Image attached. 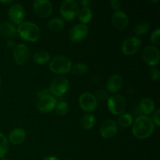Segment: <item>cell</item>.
Segmentation results:
<instances>
[{"label": "cell", "instance_id": "1", "mask_svg": "<svg viewBox=\"0 0 160 160\" xmlns=\"http://www.w3.org/2000/svg\"><path fill=\"white\" fill-rule=\"evenodd\" d=\"M154 131V123L149 117L141 115L135 119L132 127V133L138 139H145L149 137Z\"/></svg>", "mask_w": 160, "mask_h": 160}, {"label": "cell", "instance_id": "2", "mask_svg": "<svg viewBox=\"0 0 160 160\" xmlns=\"http://www.w3.org/2000/svg\"><path fill=\"white\" fill-rule=\"evenodd\" d=\"M17 34L25 41L36 42L41 35L40 29L34 23L31 21H24L20 23L17 28Z\"/></svg>", "mask_w": 160, "mask_h": 160}, {"label": "cell", "instance_id": "3", "mask_svg": "<svg viewBox=\"0 0 160 160\" xmlns=\"http://www.w3.org/2000/svg\"><path fill=\"white\" fill-rule=\"evenodd\" d=\"M72 62L65 56H57L49 62V68L52 72L58 74H65L70 71Z\"/></svg>", "mask_w": 160, "mask_h": 160}, {"label": "cell", "instance_id": "4", "mask_svg": "<svg viewBox=\"0 0 160 160\" xmlns=\"http://www.w3.org/2000/svg\"><path fill=\"white\" fill-rule=\"evenodd\" d=\"M79 6L75 0H65L61 3L60 13L62 19L72 20L78 16Z\"/></svg>", "mask_w": 160, "mask_h": 160}, {"label": "cell", "instance_id": "5", "mask_svg": "<svg viewBox=\"0 0 160 160\" xmlns=\"http://www.w3.org/2000/svg\"><path fill=\"white\" fill-rule=\"evenodd\" d=\"M126 100L120 95H111L107 99L108 109L114 115L123 113L126 109Z\"/></svg>", "mask_w": 160, "mask_h": 160}, {"label": "cell", "instance_id": "6", "mask_svg": "<svg viewBox=\"0 0 160 160\" xmlns=\"http://www.w3.org/2000/svg\"><path fill=\"white\" fill-rule=\"evenodd\" d=\"M70 84L65 77H57L52 81L49 86V92L56 96H61L68 91Z\"/></svg>", "mask_w": 160, "mask_h": 160}, {"label": "cell", "instance_id": "7", "mask_svg": "<svg viewBox=\"0 0 160 160\" xmlns=\"http://www.w3.org/2000/svg\"><path fill=\"white\" fill-rule=\"evenodd\" d=\"M143 59L148 66L156 67L159 64L160 53L157 47L154 45H148L145 47L142 52Z\"/></svg>", "mask_w": 160, "mask_h": 160}, {"label": "cell", "instance_id": "8", "mask_svg": "<svg viewBox=\"0 0 160 160\" xmlns=\"http://www.w3.org/2000/svg\"><path fill=\"white\" fill-rule=\"evenodd\" d=\"M31 51L29 47L25 44H19L16 45L13 49V58L16 63L18 65H23L30 59Z\"/></svg>", "mask_w": 160, "mask_h": 160}, {"label": "cell", "instance_id": "9", "mask_svg": "<svg viewBox=\"0 0 160 160\" xmlns=\"http://www.w3.org/2000/svg\"><path fill=\"white\" fill-rule=\"evenodd\" d=\"M33 8L35 13L42 18L49 17L52 12V5L48 0H35L33 2Z\"/></svg>", "mask_w": 160, "mask_h": 160}, {"label": "cell", "instance_id": "10", "mask_svg": "<svg viewBox=\"0 0 160 160\" xmlns=\"http://www.w3.org/2000/svg\"><path fill=\"white\" fill-rule=\"evenodd\" d=\"M79 105L83 110L92 112L97 107V99L95 95L90 92H84L79 97Z\"/></svg>", "mask_w": 160, "mask_h": 160}, {"label": "cell", "instance_id": "11", "mask_svg": "<svg viewBox=\"0 0 160 160\" xmlns=\"http://www.w3.org/2000/svg\"><path fill=\"white\" fill-rule=\"evenodd\" d=\"M142 47V41L137 37H130L122 44V52L125 55H134Z\"/></svg>", "mask_w": 160, "mask_h": 160}, {"label": "cell", "instance_id": "12", "mask_svg": "<svg viewBox=\"0 0 160 160\" xmlns=\"http://www.w3.org/2000/svg\"><path fill=\"white\" fill-rule=\"evenodd\" d=\"M57 100L51 95L39 98L37 102V108L42 112H49L56 108Z\"/></svg>", "mask_w": 160, "mask_h": 160}, {"label": "cell", "instance_id": "13", "mask_svg": "<svg viewBox=\"0 0 160 160\" xmlns=\"http://www.w3.org/2000/svg\"><path fill=\"white\" fill-rule=\"evenodd\" d=\"M118 126L115 120H106L100 126V134L104 138H111L117 134Z\"/></svg>", "mask_w": 160, "mask_h": 160}, {"label": "cell", "instance_id": "14", "mask_svg": "<svg viewBox=\"0 0 160 160\" xmlns=\"http://www.w3.org/2000/svg\"><path fill=\"white\" fill-rule=\"evenodd\" d=\"M8 16L11 21L15 23H21L25 17V9L23 6L19 3H15L9 7Z\"/></svg>", "mask_w": 160, "mask_h": 160}, {"label": "cell", "instance_id": "15", "mask_svg": "<svg viewBox=\"0 0 160 160\" xmlns=\"http://www.w3.org/2000/svg\"><path fill=\"white\" fill-rule=\"evenodd\" d=\"M88 34V28L84 23H78L70 30V38L73 42H80Z\"/></svg>", "mask_w": 160, "mask_h": 160}, {"label": "cell", "instance_id": "16", "mask_svg": "<svg viewBox=\"0 0 160 160\" xmlns=\"http://www.w3.org/2000/svg\"><path fill=\"white\" fill-rule=\"evenodd\" d=\"M129 19L126 12L123 10H117L112 16V23L116 28L123 30L128 26Z\"/></svg>", "mask_w": 160, "mask_h": 160}, {"label": "cell", "instance_id": "17", "mask_svg": "<svg viewBox=\"0 0 160 160\" xmlns=\"http://www.w3.org/2000/svg\"><path fill=\"white\" fill-rule=\"evenodd\" d=\"M123 85V78L119 74H113L108 79L106 82V88L112 93L118 92Z\"/></svg>", "mask_w": 160, "mask_h": 160}, {"label": "cell", "instance_id": "18", "mask_svg": "<svg viewBox=\"0 0 160 160\" xmlns=\"http://www.w3.org/2000/svg\"><path fill=\"white\" fill-rule=\"evenodd\" d=\"M26 138L25 131L22 128H15L9 134V140L12 145H20L23 143Z\"/></svg>", "mask_w": 160, "mask_h": 160}, {"label": "cell", "instance_id": "19", "mask_svg": "<svg viewBox=\"0 0 160 160\" xmlns=\"http://www.w3.org/2000/svg\"><path fill=\"white\" fill-rule=\"evenodd\" d=\"M139 108H140V110L145 116H147L154 112L156 105H155L154 101L152 98H144L139 102Z\"/></svg>", "mask_w": 160, "mask_h": 160}, {"label": "cell", "instance_id": "20", "mask_svg": "<svg viewBox=\"0 0 160 160\" xmlns=\"http://www.w3.org/2000/svg\"><path fill=\"white\" fill-rule=\"evenodd\" d=\"M0 34L8 38H13L17 34V28L9 22H3L0 23Z\"/></svg>", "mask_w": 160, "mask_h": 160}, {"label": "cell", "instance_id": "21", "mask_svg": "<svg viewBox=\"0 0 160 160\" xmlns=\"http://www.w3.org/2000/svg\"><path fill=\"white\" fill-rule=\"evenodd\" d=\"M64 25H65V20H64V19L59 17H56L51 19L48 23V28L52 31H54V32H58V31H61L63 28Z\"/></svg>", "mask_w": 160, "mask_h": 160}, {"label": "cell", "instance_id": "22", "mask_svg": "<svg viewBox=\"0 0 160 160\" xmlns=\"http://www.w3.org/2000/svg\"><path fill=\"white\" fill-rule=\"evenodd\" d=\"M50 59V54L45 50H41V51L37 52L33 56V60L36 63L43 65L45 64Z\"/></svg>", "mask_w": 160, "mask_h": 160}, {"label": "cell", "instance_id": "23", "mask_svg": "<svg viewBox=\"0 0 160 160\" xmlns=\"http://www.w3.org/2000/svg\"><path fill=\"white\" fill-rule=\"evenodd\" d=\"M81 124L84 129H92L95 124V117L91 113H85L81 117Z\"/></svg>", "mask_w": 160, "mask_h": 160}, {"label": "cell", "instance_id": "24", "mask_svg": "<svg viewBox=\"0 0 160 160\" xmlns=\"http://www.w3.org/2000/svg\"><path fill=\"white\" fill-rule=\"evenodd\" d=\"M78 19L81 22H82L84 24L88 23L92 18V12L90 8L83 7L78 11Z\"/></svg>", "mask_w": 160, "mask_h": 160}, {"label": "cell", "instance_id": "25", "mask_svg": "<svg viewBox=\"0 0 160 160\" xmlns=\"http://www.w3.org/2000/svg\"><path fill=\"white\" fill-rule=\"evenodd\" d=\"M133 116L131 114L128 113V112H123V113L120 114V117H118V122L119 125H120L123 128H128V127L131 126L133 123Z\"/></svg>", "mask_w": 160, "mask_h": 160}, {"label": "cell", "instance_id": "26", "mask_svg": "<svg viewBox=\"0 0 160 160\" xmlns=\"http://www.w3.org/2000/svg\"><path fill=\"white\" fill-rule=\"evenodd\" d=\"M88 66L83 62H79L77 63L71 67V73L75 76H82L84 73H87L88 71Z\"/></svg>", "mask_w": 160, "mask_h": 160}, {"label": "cell", "instance_id": "27", "mask_svg": "<svg viewBox=\"0 0 160 160\" xmlns=\"http://www.w3.org/2000/svg\"><path fill=\"white\" fill-rule=\"evenodd\" d=\"M9 149V143L6 136L0 133V159H2Z\"/></svg>", "mask_w": 160, "mask_h": 160}, {"label": "cell", "instance_id": "28", "mask_svg": "<svg viewBox=\"0 0 160 160\" xmlns=\"http://www.w3.org/2000/svg\"><path fill=\"white\" fill-rule=\"evenodd\" d=\"M150 28V24L148 22H140L134 27V33L136 35H143L146 34Z\"/></svg>", "mask_w": 160, "mask_h": 160}, {"label": "cell", "instance_id": "29", "mask_svg": "<svg viewBox=\"0 0 160 160\" xmlns=\"http://www.w3.org/2000/svg\"><path fill=\"white\" fill-rule=\"evenodd\" d=\"M56 112L59 116H64L68 112L69 106L66 102L61 101L58 102L56 106Z\"/></svg>", "mask_w": 160, "mask_h": 160}, {"label": "cell", "instance_id": "30", "mask_svg": "<svg viewBox=\"0 0 160 160\" xmlns=\"http://www.w3.org/2000/svg\"><path fill=\"white\" fill-rule=\"evenodd\" d=\"M94 95H95V98L97 100H100V101H106L109 98L107 92L104 89H98V90H96Z\"/></svg>", "mask_w": 160, "mask_h": 160}, {"label": "cell", "instance_id": "31", "mask_svg": "<svg viewBox=\"0 0 160 160\" xmlns=\"http://www.w3.org/2000/svg\"><path fill=\"white\" fill-rule=\"evenodd\" d=\"M159 34H160L159 28H157V29H156L152 33L151 36H150V40H151L152 43H153L156 45H159Z\"/></svg>", "mask_w": 160, "mask_h": 160}, {"label": "cell", "instance_id": "32", "mask_svg": "<svg viewBox=\"0 0 160 160\" xmlns=\"http://www.w3.org/2000/svg\"><path fill=\"white\" fill-rule=\"evenodd\" d=\"M150 76H151L152 79L154 81H158L160 78V72L159 68L157 67H153L152 69L151 72H150Z\"/></svg>", "mask_w": 160, "mask_h": 160}, {"label": "cell", "instance_id": "33", "mask_svg": "<svg viewBox=\"0 0 160 160\" xmlns=\"http://www.w3.org/2000/svg\"><path fill=\"white\" fill-rule=\"evenodd\" d=\"M153 123L156 126H160V109H158L155 111L154 115H153Z\"/></svg>", "mask_w": 160, "mask_h": 160}, {"label": "cell", "instance_id": "34", "mask_svg": "<svg viewBox=\"0 0 160 160\" xmlns=\"http://www.w3.org/2000/svg\"><path fill=\"white\" fill-rule=\"evenodd\" d=\"M109 5H110V6L112 9H115V10L117 11L120 9V6H121V2H120V1H119V0H111V1L109 2Z\"/></svg>", "mask_w": 160, "mask_h": 160}, {"label": "cell", "instance_id": "35", "mask_svg": "<svg viewBox=\"0 0 160 160\" xmlns=\"http://www.w3.org/2000/svg\"><path fill=\"white\" fill-rule=\"evenodd\" d=\"M49 89H46V88H45V89H42V90H41V91H39L38 92V98H42V97H43V96H45V95H49Z\"/></svg>", "mask_w": 160, "mask_h": 160}, {"label": "cell", "instance_id": "36", "mask_svg": "<svg viewBox=\"0 0 160 160\" xmlns=\"http://www.w3.org/2000/svg\"><path fill=\"white\" fill-rule=\"evenodd\" d=\"M81 4L84 7H87V8H90V6L92 4V2L89 1V0H82L81 2Z\"/></svg>", "mask_w": 160, "mask_h": 160}, {"label": "cell", "instance_id": "37", "mask_svg": "<svg viewBox=\"0 0 160 160\" xmlns=\"http://www.w3.org/2000/svg\"><path fill=\"white\" fill-rule=\"evenodd\" d=\"M6 44H7L8 46L10 47V48H12V47H14V48H15V46H16L15 42H14L12 39H10V38L8 39V40L6 41Z\"/></svg>", "mask_w": 160, "mask_h": 160}, {"label": "cell", "instance_id": "38", "mask_svg": "<svg viewBox=\"0 0 160 160\" xmlns=\"http://www.w3.org/2000/svg\"><path fill=\"white\" fill-rule=\"evenodd\" d=\"M42 160H59L57 157H55V156H48V157H45V159Z\"/></svg>", "mask_w": 160, "mask_h": 160}, {"label": "cell", "instance_id": "39", "mask_svg": "<svg viewBox=\"0 0 160 160\" xmlns=\"http://www.w3.org/2000/svg\"><path fill=\"white\" fill-rule=\"evenodd\" d=\"M0 2H2V3H11L12 1L11 0H9V1H0Z\"/></svg>", "mask_w": 160, "mask_h": 160}, {"label": "cell", "instance_id": "40", "mask_svg": "<svg viewBox=\"0 0 160 160\" xmlns=\"http://www.w3.org/2000/svg\"><path fill=\"white\" fill-rule=\"evenodd\" d=\"M2 160H9V159H2Z\"/></svg>", "mask_w": 160, "mask_h": 160}, {"label": "cell", "instance_id": "41", "mask_svg": "<svg viewBox=\"0 0 160 160\" xmlns=\"http://www.w3.org/2000/svg\"><path fill=\"white\" fill-rule=\"evenodd\" d=\"M0 84H1V80H0Z\"/></svg>", "mask_w": 160, "mask_h": 160}, {"label": "cell", "instance_id": "42", "mask_svg": "<svg viewBox=\"0 0 160 160\" xmlns=\"http://www.w3.org/2000/svg\"><path fill=\"white\" fill-rule=\"evenodd\" d=\"M67 160H71V159H67Z\"/></svg>", "mask_w": 160, "mask_h": 160}]
</instances>
